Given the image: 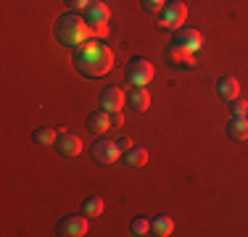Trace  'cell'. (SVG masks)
Listing matches in <instances>:
<instances>
[{"label": "cell", "instance_id": "cell-22", "mask_svg": "<svg viewBox=\"0 0 248 237\" xmlns=\"http://www.w3.org/2000/svg\"><path fill=\"white\" fill-rule=\"evenodd\" d=\"M63 3H66L69 8H72V11H77V14H82V11H85L87 5L93 3V0H63Z\"/></svg>", "mask_w": 248, "mask_h": 237}, {"label": "cell", "instance_id": "cell-19", "mask_svg": "<svg viewBox=\"0 0 248 237\" xmlns=\"http://www.w3.org/2000/svg\"><path fill=\"white\" fill-rule=\"evenodd\" d=\"M106 208V203H103V198H87L85 203H82V213H85L87 219H93V216H100Z\"/></svg>", "mask_w": 248, "mask_h": 237}, {"label": "cell", "instance_id": "cell-15", "mask_svg": "<svg viewBox=\"0 0 248 237\" xmlns=\"http://www.w3.org/2000/svg\"><path fill=\"white\" fill-rule=\"evenodd\" d=\"M227 134L232 140H248V116H232L230 118Z\"/></svg>", "mask_w": 248, "mask_h": 237}, {"label": "cell", "instance_id": "cell-7", "mask_svg": "<svg viewBox=\"0 0 248 237\" xmlns=\"http://www.w3.org/2000/svg\"><path fill=\"white\" fill-rule=\"evenodd\" d=\"M122 156V148L116 145V140H95L93 145V158L98 163H114Z\"/></svg>", "mask_w": 248, "mask_h": 237}, {"label": "cell", "instance_id": "cell-6", "mask_svg": "<svg viewBox=\"0 0 248 237\" xmlns=\"http://www.w3.org/2000/svg\"><path fill=\"white\" fill-rule=\"evenodd\" d=\"M56 150L61 153V156H69V158H74V156H79L82 153V137L79 134H72V132H66V129H58V137H56Z\"/></svg>", "mask_w": 248, "mask_h": 237}, {"label": "cell", "instance_id": "cell-3", "mask_svg": "<svg viewBox=\"0 0 248 237\" xmlns=\"http://www.w3.org/2000/svg\"><path fill=\"white\" fill-rule=\"evenodd\" d=\"M124 79H127V85H132V87L151 85V79H153V63L145 61V58H132V61L127 63V69H124Z\"/></svg>", "mask_w": 248, "mask_h": 237}, {"label": "cell", "instance_id": "cell-17", "mask_svg": "<svg viewBox=\"0 0 248 237\" xmlns=\"http://www.w3.org/2000/svg\"><path fill=\"white\" fill-rule=\"evenodd\" d=\"M56 137H58V132L53 127H43V129H37V132H32V140L43 148H50L53 142H56Z\"/></svg>", "mask_w": 248, "mask_h": 237}, {"label": "cell", "instance_id": "cell-1", "mask_svg": "<svg viewBox=\"0 0 248 237\" xmlns=\"http://www.w3.org/2000/svg\"><path fill=\"white\" fill-rule=\"evenodd\" d=\"M74 69L87 79L106 76L114 69V50L98 37H90L87 43L74 47Z\"/></svg>", "mask_w": 248, "mask_h": 237}, {"label": "cell", "instance_id": "cell-13", "mask_svg": "<svg viewBox=\"0 0 248 237\" xmlns=\"http://www.w3.org/2000/svg\"><path fill=\"white\" fill-rule=\"evenodd\" d=\"M217 92H219V98L222 100H235L240 95V85H238V79L235 76H222L219 82H217Z\"/></svg>", "mask_w": 248, "mask_h": 237}, {"label": "cell", "instance_id": "cell-24", "mask_svg": "<svg viewBox=\"0 0 248 237\" xmlns=\"http://www.w3.org/2000/svg\"><path fill=\"white\" fill-rule=\"evenodd\" d=\"M93 37H98V40L108 37V24H98V27H93Z\"/></svg>", "mask_w": 248, "mask_h": 237}, {"label": "cell", "instance_id": "cell-2", "mask_svg": "<svg viewBox=\"0 0 248 237\" xmlns=\"http://www.w3.org/2000/svg\"><path fill=\"white\" fill-rule=\"evenodd\" d=\"M56 37H58V43L66 45V47H79L82 43H87V40L93 37V27L85 21V16H82V14L72 11V14L58 16Z\"/></svg>", "mask_w": 248, "mask_h": 237}, {"label": "cell", "instance_id": "cell-11", "mask_svg": "<svg viewBox=\"0 0 248 237\" xmlns=\"http://www.w3.org/2000/svg\"><path fill=\"white\" fill-rule=\"evenodd\" d=\"M111 127H114V124H111V114L106 108H98L87 116V129H90L93 134H103V132H108Z\"/></svg>", "mask_w": 248, "mask_h": 237}, {"label": "cell", "instance_id": "cell-9", "mask_svg": "<svg viewBox=\"0 0 248 237\" xmlns=\"http://www.w3.org/2000/svg\"><path fill=\"white\" fill-rule=\"evenodd\" d=\"M124 103H127V95H124L122 87H116V85H108L103 92H100V108H106L108 114L122 111Z\"/></svg>", "mask_w": 248, "mask_h": 237}, {"label": "cell", "instance_id": "cell-18", "mask_svg": "<svg viewBox=\"0 0 248 237\" xmlns=\"http://www.w3.org/2000/svg\"><path fill=\"white\" fill-rule=\"evenodd\" d=\"M169 58H172L174 63H187V66H196V58H193V53L185 50V47L172 45V47H169Z\"/></svg>", "mask_w": 248, "mask_h": 237}, {"label": "cell", "instance_id": "cell-12", "mask_svg": "<svg viewBox=\"0 0 248 237\" xmlns=\"http://www.w3.org/2000/svg\"><path fill=\"white\" fill-rule=\"evenodd\" d=\"M122 161L129 166V169H143L145 163H148V150L145 148H129V150L122 153Z\"/></svg>", "mask_w": 248, "mask_h": 237}, {"label": "cell", "instance_id": "cell-14", "mask_svg": "<svg viewBox=\"0 0 248 237\" xmlns=\"http://www.w3.org/2000/svg\"><path fill=\"white\" fill-rule=\"evenodd\" d=\"M127 103L132 105L138 114H143V111H148V105H151V95L145 87H132V92L127 95Z\"/></svg>", "mask_w": 248, "mask_h": 237}, {"label": "cell", "instance_id": "cell-16", "mask_svg": "<svg viewBox=\"0 0 248 237\" xmlns=\"http://www.w3.org/2000/svg\"><path fill=\"white\" fill-rule=\"evenodd\" d=\"M172 232H174V219L172 216H156V219H151V235L169 237Z\"/></svg>", "mask_w": 248, "mask_h": 237}, {"label": "cell", "instance_id": "cell-23", "mask_svg": "<svg viewBox=\"0 0 248 237\" xmlns=\"http://www.w3.org/2000/svg\"><path fill=\"white\" fill-rule=\"evenodd\" d=\"M145 11H164V0H140Z\"/></svg>", "mask_w": 248, "mask_h": 237}, {"label": "cell", "instance_id": "cell-26", "mask_svg": "<svg viewBox=\"0 0 248 237\" xmlns=\"http://www.w3.org/2000/svg\"><path fill=\"white\" fill-rule=\"evenodd\" d=\"M116 145H119L122 153H124V150H129V148H132V140H129V137H119V140H116Z\"/></svg>", "mask_w": 248, "mask_h": 237}, {"label": "cell", "instance_id": "cell-21", "mask_svg": "<svg viewBox=\"0 0 248 237\" xmlns=\"http://www.w3.org/2000/svg\"><path fill=\"white\" fill-rule=\"evenodd\" d=\"M230 111H232V116H248V100H240V98H235V100H230Z\"/></svg>", "mask_w": 248, "mask_h": 237}, {"label": "cell", "instance_id": "cell-5", "mask_svg": "<svg viewBox=\"0 0 248 237\" xmlns=\"http://www.w3.org/2000/svg\"><path fill=\"white\" fill-rule=\"evenodd\" d=\"M185 21H187V5H185V3H180V0H172V3L164 5L161 27L174 29V32H177L180 27H185Z\"/></svg>", "mask_w": 248, "mask_h": 237}, {"label": "cell", "instance_id": "cell-10", "mask_svg": "<svg viewBox=\"0 0 248 237\" xmlns=\"http://www.w3.org/2000/svg\"><path fill=\"white\" fill-rule=\"evenodd\" d=\"M82 16H85V21L90 24V27H98V24H108L111 11H108V5H106L103 0H93V3L82 11Z\"/></svg>", "mask_w": 248, "mask_h": 237}, {"label": "cell", "instance_id": "cell-4", "mask_svg": "<svg viewBox=\"0 0 248 237\" xmlns=\"http://www.w3.org/2000/svg\"><path fill=\"white\" fill-rule=\"evenodd\" d=\"M90 232V222L85 213H69L58 222V235L61 237H82Z\"/></svg>", "mask_w": 248, "mask_h": 237}, {"label": "cell", "instance_id": "cell-20", "mask_svg": "<svg viewBox=\"0 0 248 237\" xmlns=\"http://www.w3.org/2000/svg\"><path fill=\"white\" fill-rule=\"evenodd\" d=\"M129 232L138 235V237L151 235V222H148L145 216H135V219H132V224H129Z\"/></svg>", "mask_w": 248, "mask_h": 237}, {"label": "cell", "instance_id": "cell-8", "mask_svg": "<svg viewBox=\"0 0 248 237\" xmlns=\"http://www.w3.org/2000/svg\"><path fill=\"white\" fill-rule=\"evenodd\" d=\"M201 43H203V37H201V32L193 29V27H180L174 32V37H172V45L185 47V50H190V53H196L201 47Z\"/></svg>", "mask_w": 248, "mask_h": 237}, {"label": "cell", "instance_id": "cell-25", "mask_svg": "<svg viewBox=\"0 0 248 237\" xmlns=\"http://www.w3.org/2000/svg\"><path fill=\"white\" fill-rule=\"evenodd\" d=\"M111 124H114V127L124 124V114H122V111H114V114H111Z\"/></svg>", "mask_w": 248, "mask_h": 237}]
</instances>
